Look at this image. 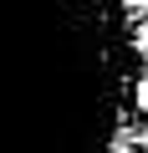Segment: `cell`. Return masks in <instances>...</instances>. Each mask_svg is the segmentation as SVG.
I'll return each instance as SVG.
<instances>
[{"mask_svg": "<svg viewBox=\"0 0 148 153\" xmlns=\"http://www.w3.org/2000/svg\"><path fill=\"white\" fill-rule=\"evenodd\" d=\"M138 112H148V76L138 82Z\"/></svg>", "mask_w": 148, "mask_h": 153, "instance_id": "cell-2", "label": "cell"}, {"mask_svg": "<svg viewBox=\"0 0 148 153\" xmlns=\"http://www.w3.org/2000/svg\"><path fill=\"white\" fill-rule=\"evenodd\" d=\"M133 46H138V56H143V61H148V21H143V26H138V31H133Z\"/></svg>", "mask_w": 148, "mask_h": 153, "instance_id": "cell-1", "label": "cell"}, {"mask_svg": "<svg viewBox=\"0 0 148 153\" xmlns=\"http://www.w3.org/2000/svg\"><path fill=\"white\" fill-rule=\"evenodd\" d=\"M143 153H148V133H143Z\"/></svg>", "mask_w": 148, "mask_h": 153, "instance_id": "cell-3", "label": "cell"}]
</instances>
